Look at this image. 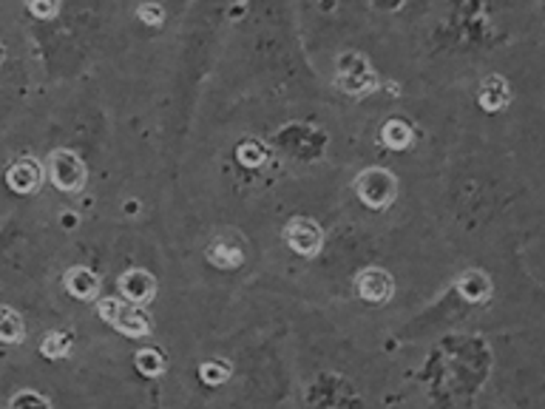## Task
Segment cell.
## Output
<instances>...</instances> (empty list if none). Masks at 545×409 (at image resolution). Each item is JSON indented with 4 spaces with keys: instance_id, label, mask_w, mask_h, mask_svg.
<instances>
[{
    "instance_id": "cell-1",
    "label": "cell",
    "mask_w": 545,
    "mask_h": 409,
    "mask_svg": "<svg viewBox=\"0 0 545 409\" xmlns=\"http://www.w3.org/2000/svg\"><path fill=\"white\" fill-rule=\"evenodd\" d=\"M356 188H358V197L364 200V205L375 208V210L393 205L395 193H398L395 177L383 168H366L364 173H358Z\"/></svg>"
},
{
    "instance_id": "cell-2",
    "label": "cell",
    "mask_w": 545,
    "mask_h": 409,
    "mask_svg": "<svg viewBox=\"0 0 545 409\" xmlns=\"http://www.w3.org/2000/svg\"><path fill=\"white\" fill-rule=\"evenodd\" d=\"M100 316L114 324L116 330H123L125 336H134V339H143L148 336L151 330V321L143 310H136V304H123V302H114V299H103L100 302Z\"/></svg>"
},
{
    "instance_id": "cell-3",
    "label": "cell",
    "mask_w": 545,
    "mask_h": 409,
    "mask_svg": "<svg viewBox=\"0 0 545 409\" xmlns=\"http://www.w3.org/2000/svg\"><path fill=\"white\" fill-rule=\"evenodd\" d=\"M49 177L54 188L74 193L86 185V165L80 157H74L71 151H54L49 163Z\"/></svg>"
},
{
    "instance_id": "cell-4",
    "label": "cell",
    "mask_w": 545,
    "mask_h": 409,
    "mask_svg": "<svg viewBox=\"0 0 545 409\" xmlns=\"http://www.w3.org/2000/svg\"><path fill=\"white\" fill-rule=\"evenodd\" d=\"M284 239H287V245L293 247L296 253H301V256H313V253H319L321 250V245H324V233H321V228L313 222V219H293L287 225V230H284Z\"/></svg>"
},
{
    "instance_id": "cell-5",
    "label": "cell",
    "mask_w": 545,
    "mask_h": 409,
    "mask_svg": "<svg viewBox=\"0 0 545 409\" xmlns=\"http://www.w3.org/2000/svg\"><path fill=\"white\" fill-rule=\"evenodd\" d=\"M120 293L131 304H145L157 293V279H153L148 270H128L120 279Z\"/></svg>"
},
{
    "instance_id": "cell-6",
    "label": "cell",
    "mask_w": 545,
    "mask_h": 409,
    "mask_svg": "<svg viewBox=\"0 0 545 409\" xmlns=\"http://www.w3.org/2000/svg\"><path fill=\"white\" fill-rule=\"evenodd\" d=\"M393 290H395L393 276H389V273L381 270V267H369L358 276V293L366 302H383V299L393 296Z\"/></svg>"
},
{
    "instance_id": "cell-7",
    "label": "cell",
    "mask_w": 545,
    "mask_h": 409,
    "mask_svg": "<svg viewBox=\"0 0 545 409\" xmlns=\"http://www.w3.org/2000/svg\"><path fill=\"white\" fill-rule=\"evenodd\" d=\"M353 69H349L346 63H341L344 69H341V74H338V83H341V88H346L349 94H366V91H373L375 88V74L366 69V63L361 60V57H356L353 54Z\"/></svg>"
},
{
    "instance_id": "cell-8",
    "label": "cell",
    "mask_w": 545,
    "mask_h": 409,
    "mask_svg": "<svg viewBox=\"0 0 545 409\" xmlns=\"http://www.w3.org/2000/svg\"><path fill=\"white\" fill-rule=\"evenodd\" d=\"M6 182L12 191L17 193H32L37 185H41V165H37L34 160H21L14 163L6 173Z\"/></svg>"
},
{
    "instance_id": "cell-9",
    "label": "cell",
    "mask_w": 545,
    "mask_h": 409,
    "mask_svg": "<svg viewBox=\"0 0 545 409\" xmlns=\"http://www.w3.org/2000/svg\"><path fill=\"white\" fill-rule=\"evenodd\" d=\"M66 287L74 299H94L100 293V279H97V273H91L88 267H71L66 273Z\"/></svg>"
},
{
    "instance_id": "cell-10",
    "label": "cell",
    "mask_w": 545,
    "mask_h": 409,
    "mask_svg": "<svg viewBox=\"0 0 545 409\" xmlns=\"http://www.w3.org/2000/svg\"><path fill=\"white\" fill-rule=\"evenodd\" d=\"M457 290H460V296L466 302H485V299H489V293H492V282H489L485 273L469 270V273H463V276H460Z\"/></svg>"
},
{
    "instance_id": "cell-11",
    "label": "cell",
    "mask_w": 545,
    "mask_h": 409,
    "mask_svg": "<svg viewBox=\"0 0 545 409\" xmlns=\"http://www.w3.org/2000/svg\"><path fill=\"white\" fill-rule=\"evenodd\" d=\"M505 103H509V86L503 77H489L480 88V106L485 111H500Z\"/></svg>"
},
{
    "instance_id": "cell-12",
    "label": "cell",
    "mask_w": 545,
    "mask_h": 409,
    "mask_svg": "<svg viewBox=\"0 0 545 409\" xmlns=\"http://www.w3.org/2000/svg\"><path fill=\"white\" fill-rule=\"evenodd\" d=\"M208 259L217 267H222V270H233V267L242 265V250L227 245L225 239H217V242H210V247H208Z\"/></svg>"
},
{
    "instance_id": "cell-13",
    "label": "cell",
    "mask_w": 545,
    "mask_h": 409,
    "mask_svg": "<svg viewBox=\"0 0 545 409\" xmlns=\"http://www.w3.org/2000/svg\"><path fill=\"white\" fill-rule=\"evenodd\" d=\"M26 327H23V319L14 313L9 307H0V341L6 344H17L23 339Z\"/></svg>"
},
{
    "instance_id": "cell-14",
    "label": "cell",
    "mask_w": 545,
    "mask_h": 409,
    "mask_svg": "<svg viewBox=\"0 0 545 409\" xmlns=\"http://www.w3.org/2000/svg\"><path fill=\"white\" fill-rule=\"evenodd\" d=\"M381 134H383V143L389 148H398V151L412 143V128H409L403 120H389Z\"/></svg>"
},
{
    "instance_id": "cell-15",
    "label": "cell",
    "mask_w": 545,
    "mask_h": 409,
    "mask_svg": "<svg viewBox=\"0 0 545 409\" xmlns=\"http://www.w3.org/2000/svg\"><path fill=\"white\" fill-rule=\"evenodd\" d=\"M41 353L49 356V358H63V356H69V353H71V336H69V333H51V336H46V341H43V347H41Z\"/></svg>"
},
{
    "instance_id": "cell-16",
    "label": "cell",
    "mask_w": 545,
    "mask_h": 409,
    "mask_svg": "<svg viewBox=\"0 0 545 409\" xmlns=\"http://www.w3.org/2000/svg\"><path fill=\"white\" fill-rule=\"evenodd\" d=\"M136 367H140V373L145 376H160L165 369V361L157 349H140V353H136Z\"/></svg>"
},
{
    "instance_id": "cell-17",
    "label": "cell",
    "mask_w": 545,
    "mask_h": 409,
    "mask_svg": "<svg viewBox=\"0 0 545 409\" xmlns=\"http://www.w3.org/2000/svg\"><path fill=\"white\" fill-rule=\"evenodd\" d=\"M199 376H202L205 384L219 386V384H225V381L230 378V364H225V361H208V364L199 369Z\"/></svg>"
},
{
    "instance_id": "cell-18",
    "label": "cell",
    "mask_w": 545,
    "mask_h": 409,
    "mask_svg": "<svg viewBox=\"0 0 545 409\" xmlns=\"http://www.w3.org/2000/svg\"><path fill=\"white\" fill-rule=\"evenodd\" d=\"M264 160H267V157H264V148H262L256 140H250V143H242V145H239V163H242V165L259 168Z\"/></svg>"
},
{
    "instance_id": "cell-19",
    "label": "cell",
    "mask_w": 545,
    "mask_h": 409,
    "mask_svg": "<svg viewBox=\"0 0 545 409\" xmlns=\"http://www.w3.org/2000/svg\"><path fill=\"white\" fill-rule=\"evenodd\" d=\"M57 0H29V9L37 14V17H51V14H57Z\"/></svg>"
},
{
    "instance_id": "cell-20",
    "label": "cell",
    "mask_w": 545,
    "mask_h": 409,
    "mask_svg": "<svg viewBox=\"0 0 545 409\" xmlns=\"http://www.w3.org/2000/svg\"><path fill=\"white\" fill-rule=\"evenodd\" d=\"M136 14H140L148 26H160V23H162V9H160V6H153V4H143L140 12H136Z\"/></svg>"
},
{
    "instance_id": "cell-21",
    "label": "cell",
    "mask_w": 545,
    "mask_h": 409,
    "mask_svg": "<svg viewBox=\"0 0 545 409\" xmlns=\"http://www.w3.org/2000/svg\"><path fill=\"white\" fill-rule=\"evenodd\" d=\"M21 404H37V406H46L49 401H46L43 395H32V393H26V395H17V398H12V406H21Z\"/></svg>"
}]
</instances>
